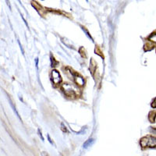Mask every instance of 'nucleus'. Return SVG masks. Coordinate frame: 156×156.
Returning a JSON list of instances; mask_svg holds the SVG:
<instances>
[{
	"instance_id": "nucleus-1",
	"label": "nucleus",
	"mask_w": 156,
	"mask_h": 156,
	"mask_svg": "<svg viewBox=\"0 0 156 156\" xmlns=\"http://www.w3.org/2000/svg\"><path fill=\"white\" fill-rule=\"evenodd\" d=\"M140 143L143 147H156V138L152 136L144 137Z\"/></svg>"
},
{
	"instance_id": "nucleus-9",
	"label": "nucleus",
	"mask_w": 156,
	"mask_h": 156,
	"mask_svg": "<svg viewBox=\"0 0 156 156\" xmlns=\"http://www.w3.org/2000/svg\"><path fill=\"white\" fill-rule=\"evenodd\" d=\"M95 52H98V55H99V56H102V57H104V56H103V55H102V52L100 51V50H98V48L97 46H96V48H95Z\"/></svg>"
},
{
	"instance_id": "nucleus-7",
	"label": "nucleus",
	"mask_w": 156,
	"mask_h": 156,
	"mask_svg": "<svg viewBox=\"0 0 156 156\" xmlns=\"http://www.w3.org/2000/svg\"><path fill=\"white\" fill-rule=\"evenodd\" d=\"M95 68H96V63L92 59V62H91V67H90V69H91V71H92V74H93Z\"/></svg>"
},
{
	"instance_id": "nucleus-4",
	"label": "nucleus",
	"mask_w": 156,
	"mask_h": 156,
	"mask_svg": "<svg viewBox=\"0 0 156 156\" xmlns=\"http://www.w3.org/2000/svg\"><path fill=\"white\" fill-rule=\"evenodd\" d=\"M74 80H75V82H76L77 84L80 85V86H83V85L84 84V80L83 77L79 76L78 74H77L76 76L74 77Z\"/></svg>"
},
{
	"instance_id": "nucleus-11",
	"label": "nucleus",
	"mask_w": 156,
	"mask_h": 156,
	"mask_svg": "<svg viewBox=\"0 0 156 156\" xmlns=\"http://www.w3.org/2000/svg\"><path fill=\"white\" fill-rule=\"evenodd\" d=\"M61 126H62V131H64V132L67 131V129H65L64 124H63V123H62V124H61Z\"/></svg>"
},
{
	"instance_id": "nucleus-5",
	"label": "nucleus",
	"mask_w": 156,
	"mask_h": 156,
	"mask_svg": "<svg viewBox=\"0 0 156 156\" xmlns=\"http://www.w3.org/2000/svg\"><path fill=\"white\" fill-rule=\"evenodd\" d=\"M148 119L151 123H155L156 122V111H152L149 113Z\"/></svg>"
},
{
	"instance_id": "nucleus-10",
	"label": "nucleus",
	"mask_w": 156,
	"mask_h": 156,
	"mask_svg": "<svg viewBox=\"0 0 156 156\" xmlns=\"http://www.w3.org/2000/svg\"><path fill=\"white\" fill-rule=\"evenodd\" d=\"M152 107H153V108H156V98H155L154 101H153V102H152Z\"/></svg>"
},
{
	"instance_id": "nucleus-8",
	"label": "nucleus",
	"mask_w": 156,
	"mask_h": 156,
	"mask_svg": "<svg viewBox=\"0 0 156 156\" xmlns=\"http://www.w3.org/2000/svg\"><path fill=\"white\" fill-rule=\"evenodd\" d=\"M93 142H94L93 139H89V140H87V142L84 143V147H88L89 146H91V145H92V144Z\"/></svg>"
},
{
	"instance_id": "nucleus-6",
	"label": "nucleus",
	"mask_w": 156,
	"mask_h": 156,
	"mask_svg": "<svg viewBox=\"0 0 156 156\" xmlns=\"http://www.w3.org/2000/svg\"><path fill=\"white\" fill-rule=\"evenodd\" d=\"M154 48V45H152L151 42H147V44H145V51H150Z\"/></svg>"
},
{
	"instance_id": "nucleus-3",
	"label": "nucleus",
	"mask_w": 156,
	"mask_h": 156,
	"mask_svg": "<svg viewBox=\"0 0 156 156\" xmlns=\"http://www.w3.org/2000/svg\"><path fill=\"white\" fill-rule=\"evenodd\" d=\"M52 81L55 84H59L62 81L60 74L56 70H52Z\"/></svg>"
},
{
	"instance_id": "nucleus-2",
	"label": "nucleus",
	"mask_w": 156,
	"mask_h": 156,
	"mask_svg": "<svg viewBox=\"0 0 156 156\" xmlns=\"http://www.w3.org/2000/svg\"><path fill=\"white\" fill-rule=\"evenodd\" d=\"M62 89L64 90L65 94H67V96H69L70 98H75L76 97V94H75V92H74L73 88H72L69 85H68L67 84H65L62 87Z\"/></svg>"
}]
</instances>
